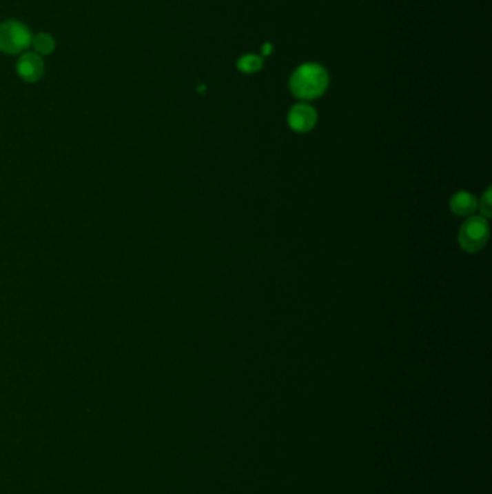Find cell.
I'll use <instances>...</instances> for the list:
<instances>
[{
    "label": "cell",
    "mask_w": 492,
    "mask_h": 494,
    "mask_svg": "<svg viewBox=\"0 0 492 494\" xmlns=\"http://www.w3.org/2000/svg\"><path fill=\"white\" fill-rule=\"evenodd\" d=\"M478 208L481 211V215L485 219H489L492 215V201H491V188H488L484 195L481 197L480 203H478Z\"/></svg>",
    "instance_id": "9"
},
{
    "label": "cell",
    "mask_w": 492,
    "mask_h": 494,
    "mask_svg": "<svg viewBox=\"0 0 492 494\" xmlns=\"http://www.w3.org/2000/svg\"><path fill=\"white\" fill-rule=\"evenodd\" d=\"M271 52V46H270V43H266L265 45V54L267 55V54H270Z\"/></svg>",
    "instance_id": "10"
},
{
    "label": "cell",
    "mask_w": 492,
    "mask_h": 494,
    "mask_svg": "<svg viewBox=\"0 0 492 494\" xmlns=\"http://www.w3.org/2000/svg\"><path fill=\"white\" fill-rule=\"evenodd\" d=\"M34 48L38 54H50L54 50V41L47 34H39L34 39Z\"/></svg>",
    "instance_id": "8"
},
{
    "label": "cell",
    "mask_w": 492,
    "mask_h": 494,
    "mask_svg": "<svg viewBox=\"0 0 492 494\" xmlns=\"http://www.w3.org/2000/svg\"><path fill=\"white\" fill-rule=\"evenodd\" d=\"M237 66L243 72L252 74V72H256L261 67H263V59H261L257 55H245L238 61Z\"/></svg>",
    "instance_id": "7"
},
{
    "label": "cell",
    "mask_w": 492,
    "mask_h": 494,
    "mask_svg": "<svg viewBox=\"0 0 492 494\" xmlns=\"http://www.w3.org/2000/svg\"><path fill=\"white\" fill-rule=\"evenodd\" d=\"M328 87V74L318 64L300 66L290 79V90L300 100H314L324 95Z\"/></svg>",
    "instance_id": "1"
},
{
    "label": "cell",
    "mask_w": 492,
    "mask_h": 494,
    "mask_svg": "<svg viewBox=\"0 0 492 494\" xmlns=\"http://www.w3.org/2000/svg\"><path fill=\"white\" fill-rule=\"evenodd\" d=\"M18 71L22 79L28 81H35L39 79L43 71L42 59L37 54H25L18 61Z\"/></svg>",
    "instance_id": "6"
},
{
    "label": "cell",
    "mask_w": 492,
    "mask_h": 494,
    "mask_svg": "<svg viewBox=\"0 0 492 494\" xmlns=\"http://www.w3.org/2000/svg\"><path fill=\"white\" fill-rule=\"evenodd\" d=\"M451 211L458 217H471L478 210V199L473 194L467 191H459L452 195L449 201Z\"/></svg>",
    "instance_id": "5"
},
{
    "label": "cell",
    "mask_w": 492,
    "mask_h": 494,
    "mask_svg": "<svg viewBox=\"0 0 492 494\" xmlns=\"http://www.w3.org/2000/svg\"><path fill=\"white\" fill-rule=\"evenodd\" d=\"M30 43V34L19 22H6L0 25V50L6 54L23 51Z\"/></svg>",
    "instance_id": "3"
},
{
    "label": "cell",
    "mask_w": 492,
    "mask_h": 494,
    "mask_svg": "<svg viewBox=\"0 0 492 494\" xmlns=\"http://www.w3.org/2000/svg\"><path fill=\"white\" fill-rule=\"evenodd\" d=\"M316 120H318L316 110L312 106L305 103L291 107L287 116V123L290 129L298 133L311 132L316 125Z\"/></svg>",
    "instance_id": "4"
},
{
    "label": "cell",
    "mask_w": 492,
    "mask_h": 494,
    "mask_svg": "<svg viewBox=\"0 0 492 494\" xmlns=\"http://www.w3.org/2000/svg\"><path fill=\"white\" fill-rule=\"evenodd\" d=\"M489 239V224L482 215H471L462 224L458 235L460 247L468 253L482 250Z\"/></svg>",
    "instance_id": "2"
}]
</instances>
